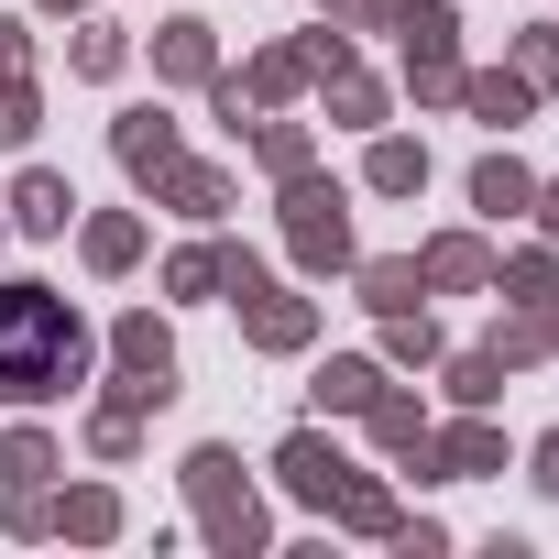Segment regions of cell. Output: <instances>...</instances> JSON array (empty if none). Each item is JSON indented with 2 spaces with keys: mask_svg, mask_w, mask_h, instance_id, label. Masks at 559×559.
<instances>
[{
  "mask_svg": "<svg viewBox=\"0 0 559 559\" xmlns=\"http://www.w3.org/2000/svg\"><path fill=\"white\" fill-rule=\"evenodd\" d=\"M88 362H99V341L56 286H34V274L0 286V406H56L88 384Z\"/></svg>",
  "mask_w": 559,
  "mask_h": 559,
  "instance_id": "obj_1",
  "label": "cell"
},
{
  "mask_svg": "<svg viewBox=\"0 0 559 559\" xmlns=\"http://www.w3.org/2000/svg\"><path fill=\"white\" fill-rule=\"evenodd\" d=\"M274 219H286V252H297V274H319V286H330V274H352V187L341 176H319V165H297L286 187H274Z\"/></svg>",
  "mask_w": 559,
  "mask_h": 559,
  "instance_id": "obj_2",
  "label": "cell"
},
{
  "mask_svg": "<svg viewBox=\"0 0 559 559\" xmlns=\"http://www.w3.org/2000/svg\"><path fill=\"white\" fill-rule=\"evenodd\" d=\"M176 373H187V362H176V330H165L154 308H121V319H110V384L154 417V406H176Z\"/></svg>",
  "mask_w": 559,
  "mask_h": 559,
  "instance_id": "obj_3",
  "label": "cell"
},
{
  "mask_svg": "<svg viewBox=\"0 0 559 559\" xmlns=\"http://www.w3.org/2000/svg\"><path fill=\"white\" fill-rule=\"evenodd\" d=\"M395 34H406V99H417V110H450V99H461V23H450V0L406 12Z\"/></svg>",
  "mask_w": 559,
  "mask_h": 559,
  "instance_id": "obj_4",
  "label": "cell"
},
{
  "mask_svg": "<svg viewBox=\"0 0 559 559\" xmlns=\"http://www.w3.org/2000/svg\"><path fill=\"white\" fill-rule=\"evenodd\" d=\"M230 308H241V341H252V352H274V362H297V352L319 341V297L274 286V274H263V286H241Z\"/></svg>",
  "mask_w": 559,
  "mask_h": 559,
  "instance_id": "obj_5",
  "label": "cell"
},
{
  "mask_svg": "<svg viewBox=\"0 0 559 559\" xmlns=\"http://www.w3.org/2000/svg\"><path fill=\"white\" fill-rule=\"evenodd\" d=\"M274 483H286L308 515H330V504H341V483H352V450H341L330 428H286V439H274Z\"/></svg>",
  "mask_w": 559,
  "mask_h": 559,
  "instance_id": "obj_6",
  "label": "cell"
},
{
  "mask_svg": "<svg viewBox=\"0 0 559 559\" xmlns=\"http://www.w3.org/2000/svg\"><path fill=\"white\" fill-rule=\"evenodd\" d=\"M483 472H504V428H493V406H461L450 428H428L417 483H483Z\"/></svg>",
  "mask_w": 559,
  "mask_h": 559,
  "instance_id": "obj_7",
  "label": "cell"
},
{
  "mask_svg": "<svg viewBox=\"0 0 559 559\" xmlns=\"http://www.w3.org/2000/svg\"><path fill=\"white\" fill-rule=\"evenodd\" d=\"M417 274H428V297H483L493 286V241L483 230H428L417 241Z\"/></svg>",
  "mask_w": 559,
  "mask_h": 559,
  "instance_id": "obj_8",
  "label": "cell"
},
{
  "mask_svg": "<svg viewBox=\"0 0 559 559\" xmlns=\"http://www.w3.org/2000/svg\"><path fill=\"white\" fill-rule=\"evenodd\" d=\"M154 78H165V88H209V78H219V23H198V12L154 23Z\"/></svg>",
  "mask_w": 559,
  "mask_h": 559,
  "instance_id": "obj_9",
  "label": "cell"
},
{
  "mask_svg": "<svg viewBox=\"0 0 559 559\" xmlns=\"http://www.w3.org/2000/svg\"><path fill=\"white\" fill-rule=\"evenodd\" d=\"M110 154H121V176H132V187H154V176L187 154V132H176V121L143 99V110H121V121H110Z\"/></svg>",
  "mask_w": 559,
  "mask_h": 559,
  "instance_id": "obj_10",
  "label": "cell"
},
{
  "mask_svg": "<svg viewBox=\"0 0 559 559\" xmlns=\"http://www.w3.org/2000/svg\"><path fill=\"white\" fill-rule=\"evenodd\" d=\"M362 428H373V450H384V461H406V472H417V461H428V428H439V417H428V406H417V395H406V384L384 373V384H373V406H362Z\"/></svg>",
  "mask_w": 559,
  "mask_h": 559,
  "instance_id": "obj_11",
  "label": "cell"
},
{
  "mask_svg": "<svg viewBox=\"0 0 559 559\" xmlns=\"http://www.w3.org/2000/svg\"><path fill=\"white\" fill-rule=\"evenodd\" d=\"M67 219H78V187H67L56 165H23V176H12V230H23V241H67Z\"/></svg>",
  "mask_w": 559,
  "mask_h": 559,
  "instance_id": "obj_12",
  "label": "cell"
},
{
  "mask_svg": "<svg viewBox=\"0 0 559 559\" xmlns=\"http://www.w3.org/2000/svg\"><path fill=\"white\" fill-rule=\"evenodd\" d=\"M352 297L373 319H395V308H428V274H417V252H352Z\"/></svg>",
  "mask_w": 559,
  "mask_h": 559,
  "instance_id": "obj_13",
  "label": "cell"
},
{
  "mask_svg": "<svg viewBox=\"0 0 559 559\" xmlns=\"http://www.w3.org/2000/svg\"><path fill=\"white\" fill-rule=\"evenodd\" d=\"M461 110H472L483 132H515V121H537V88H526L515 67H461Z\"/></svg>",
  "mask_w": 559,
  "mask_h": 559,
  "instance_id": "obj_14",
  "label": "cell"
},
{
  "mask_svg": "<svg viewBox=\"0 0 559 559\" xmlns=\"http://www.w3.org/2000/svg\"><path fill=\"white\" fill-rule=\"evenodd\" d=\"M154 198H165L176 219H198V230H209V219H230V198H241V187H230V165H187V154H176V165L154 176Z\"/></svg>",
  "mask_w": 559,
  "mask_h": 559,
  "instance_id": "obj_15",
  "label": "cell"
},
{
  "mask_svg": "<svg viewBox=\"0 0 559 559\" xmlns=\"http://www.w3.org/2000/svg\"><path fill=\"white\" fill-rule=\"evenodd\" d=\"M176 483H187V504H198V515H219V504H252V483H241V450H230V439H198V450L176 461Z\"/></svg>",
  "mask_w": 559,
  "mask_h": 559,
  "instance_id": "obj_16",
  "label": "cell"
},
{
  "mask_svg": "<svg viewBox=\"0 0 559 559\" xmlns=\"http://www.w3.org/2000/svg\"><path fill=\"white\" fill-rule=\"evenodd\" d=\"M308 88H319V67H308V34H297V45H263V56L241 67V99H252V110H286V99H308Z\"/></svg>",
  "mask_w": 559,
  "mask_h": 559,
  "instance_id": "obj_17",
  "label": "cell"
},
{
  "mask_svg": "<svg viewBox=\"0 0 559 559\" xmlns=\"http://www.w3.org/2000/svg\"><path fill=\"white\" fill-rule=\"evenodd\" d=\"M78 263L88 274H132L143 263V209H88L78 219Z\"/></svg>",
  "mask_w": 559,
  "mask_h": 559,
  "instance_id": "obj_18",
  "label": "cell"
},
{
  "mask_svg": "<svg viewBox=\"0 0 559 559\" xmlns=\"http://www.w3.org/2000/svg\"><path fill=\"white\" fill-rule=\"evenodd\" d=\"M373 384H384V362H373V352H330V362L308 373V406H319V417H362V406H373Z\"/></svg>",
  "mask_w": 559,
  "mask_h": 559,
  "instance_id": "obj_19",
  "label": "cell"
},
{
  "mask_svg": "<svg viewBox=\"0 0 559 559\" xmlns=\"http://www.w3.org/2000/svg\"><path fill=\"white\" fill-rule=\"evenodd\" d=\"M319 88H330V121H341V132H384V110H395V88H384L362 56H352V67H330Z\"/></svg>",
  "mask_w": 559,
  "mask_h": 559,
  "instance_id": "obj_20",
  "label": "cell"
},
{
  "mask_svg": "<svg viewBox=\"0 0 559 559\" xmlns=\"http://www.w3.org/2000/svg\"><path fill=\"white\" fill-rule=\"evenodd\" d=\"M472 209H483V219H526V209H537V176H526V154H504V143H493V154L472 165Z\"/></svg>",
  "mask_w": 559,
  "mask_h": 559,
  "instance_id": "obj_21",
  "label": "cell"
},
{
  "mask_svg": "<svg viewBox=\"0 0 559 559\" xmlns=\"http://www.w3.org/2000/svg\"><path fill=\"white\" fill-rule=\"evenodd\" d=\"M241 143H252V165H263L274 187H286L297 165H319V132H308V121H286V110H252V132H241Z\"/></svg>",
  "mask_w": 559,
  "mask_h": 559,
  "instance_id": "obj_22",
  "label": "cell"
},
{
  "mask_svg": "<svg viewBox=\"0 0 559 559\" xmlns=\"http://www.w3.org/2000/svg\"><path fill=\"white\" fill-rule=\"evenodd\" d=\"M362 187H373V198H417V187H428V143H417V132H373Z\"/></svg>",
  "mask_w": 559,
  "mask_h": 559,
  "instance_id": "obj_23",
  "label": "cell"
},
{
  "mask_svg": "<svg viewBox=\"0 0 559 559\" xmlns=\"http://www.w3.org/2000/svg\"><path fill=\"white\" fill-rule=\"evenodd\" d=\"M439 352H450V330H439L428 308H395V319H384V352H373V362H384V373H439Z\"/></svg>",
  "mask_w": 559,
  "mask_h": 559,
  "instance_id": "obj_24",
  "label": "cell"
},
{
  "mask_svg": "<svg viewBox=\"0 0 559 559\" xmlns=\"http://www.w3.org/2000/svg\"><path fill=\"white\" fill-rule=\"evenodd\" d=\"M56 537L110 548V537H121V493H110V483H67V493H56Z\"/></svg>",
  "mask_w": 559,
  "mask_h": 559,
  "instance_id": "obj_25",
  "label": "cell"
},
{
  "mask_svg": "<svg viewBox=\"0 0 559 559\" xmlns=\"http://www.w3.org/2000/svg\"><path fill=\"white\" fill-rule=\"evenodd\" d=\"M493 297H504V308H548V297H559V241L504 252V263H493Z\"/></svg>",
  "mask_w": 559,
  "mask_h": 559,
  "instance_id": "obj_26",
  "label": "cell"
},
{
  "mask_svg": "<svg viewBox=\"0 0 559 559\" xmlns=\"http://www.w3.org/2000/svg\"><path fill=\"white\" fill-rule=\"evenodd\" d=\"M395 515H406V504H395V483H373V472H352V483H341V504H330V526H341V537H395Z\"/></svg>",
  "mask_w": 559,
  "mask_h": 559,
  "instance_id": "obj_27",
  "label": "cell"
},
{
  "mask_svg": "<svg viewBox=\"0 0 559 559\" xmlns=\"http://www.w3.org/2000/svg\"><path fill=\"white\" fill-rule=\"evenodd\" d=\"M132 450H143V406H132V395H121V384H110V395H99V406H88V461H110V472H121V461H132Z\"/></svg>",
  "mask_w": 559,
  "mask_h": 559,
  "instance_id": "obj_28",
  "label": "cell"
},
{
  "mask_svg": "<svg viewBox=\"0 0 559 559\" xmlns=\"http://www.w3.org/2000/svg\"><path fill=\"white\" fill-rule=\"evenodd\" d=\"M198 548H219V559H263V548H274V515H263V504H219V515H198Z\"/></svg>",
  "mask_w": 559,
  "mask_h": 559,
  "instance_id": "obj_29",
  "label": "cell"
},
{
  "mask_svg": "<svg viewBox=\"0 0 559 559\" xmlns=\"http://www.w3.org/2000/svg\"><path fill=\"white\" fill-rule=\"evenodd\" d=\"M219 263H230V241H176V252H165V297H176V308L219 297Z\"/></svg>",
  "mask_w": 559,
  "mask_h": 559,
  "instance_id": "obj_30",
  "label": "cell"
},
{
  "mask_svg": "<svg viewBox=\"0 0 559 559\" xmlns=\"http://www.w3.org/2000/svg\"><path fill=\"white\" fill-rule=\"evenodd\" d=\"M56 472H67L56 428H34V417H23V428H0V483H56Z\"/></svg>",
  "mask_w": 559,
  "mask_h": 559,
  "instance_id": "obj_31",
  "label": "cell"
},
{
  "mask_svg": "<svg viewBox=\"0 0 559 559\" xmlns=\"http://www.w3.org/2000/svg\"><path fill=\"white\" fill-rule=\"evenodd\" d=\"M439 384H450V406H504V362L472 341V352H439Z\"/></svg>",
  "mask_w": 559,
  "mask_h": 559,
  "instance_id": "obj_32",
  "label": "cell"
},
{
  "mask_svg": "<svg viewBox=\"0 0 559 559\" xmlns=\"http://www.w3.org/2000/svg\"><path fill=\"white\" fill-rule=\"evenodd\" d=\"M67 34H78V45H67L78 78H121V67H132V34H121V23H67Z\"/></svg>",
  "mask_w": 559,
  "mask_h": 559,
  "instance_id": "obj_33",
  "label": "cell"
},
{
  "mask_svg": "<svg viewBox=\"0 0 559 559\" xmlns=\"http://www.w3.org/2000/svg\"><path fill=\"white\" fill-rule=\"evenodd\" d=\"M483 352H493V362H504V373H526V362H548V319H537V308H504V319H493V341H483Z\"/></svg>",
  "mask_w": 559,
  "mask_h": 559,
  "instance_id": "obj_34",
  "label": "cell"
},
{
  "mask_svg": "<svg viewBox=\"0 0 559 559\" xmlns=\"http://www.w3.org/2000/svg\"><path fill=\"white\" fill-rule=\"evenodd\" d=\"M515 78H526L537 99H559V23H537V34H515Z\"/></svg>",
  "mask_w": 559,
  "mask_h": 559,
  "instance_id": "obj_35",
  "label": "cell"
},
{
  "mask_svg": "<svg viewBox=\"0 0 559 559\" xmlns=\"http://www.w3.org/2000/svg\"><path fill=\"white\" fill-rule=\"evenodd\" d=\"M45 132V99H34V78H12V88H0V154H23Z\"/></svg>",
  "mask_w": 559,
  "mask_h": 559,
  "instance_id": "obj_36",
  "label": "cell"
},
{
  "mask_svg": "<svg viewBox=\"0 0 559 559\" xmlns=\"http://www.w3.org/2000/svg\"><path fill=\"white\" fill-rule=\"evenodd\" d=\"M34 78V12H0V88Z\"/></svg>",
  "mask_w": 559,
  "mask_h": 559,
  "instance_id": "obj_37",
  "label": "cell"
},
{
  "mask_svg": "<svg viewBox=\"0 0 559 559\" xmlns=\"http://www.w3.org/2000/svg\"><path fill=\"white\" fill-rule=\"evenodd\" d=\"M526 483H537V493H559V428H537V450H526Z\"/></svg>",
  "mask_w": 559,
  "mask_h": 559,
  "instance_id": "obj_38",
  "label": "cell"
},
{
  "mask_svg": "<svg viewBox=\"0 0 559 559\" xmlns=\"http://www.w3.org/2000/svg\"><path fill=\"white\" fill-rule=\"evenodd\" d=\"M319 23H341V34H384V23H373V0H319Z\"/></svg>",
  "mask_w": 559,
  "mask_h": 559,
  "instance_id": "obj_39",
  "label": "cell"
},
{
  "mask_svg": "<svg viewBox=\"0 0 559 559\" xmlns=\"http://www.w3.org/2000/svg\"><path fill=\"white\" fill-rule=\"evenodd\" d=\"M526 219H537V241H559V176H537V209Z\"/></svg>",
  "mask_w": 559,
  "mask_h": 559,
  "instance_id": "obj_40",
  "label": "cell"
},
{
  "mask_svg": "<svg viewBox=\"0 0 559 559\" xmlns=\"http://www.w3.org/2000/svg\"><path fill=\"white\" fill-rule=\"evenodd\" d=\"M406 12H428V0H373V23H384V34H395V23H406Z\"/></svg>",
  "mask_w": 559,
  "mask_h": 559,
  "instance_id": "obj_41",
  "label": "cell"
},
{
  "mask_svg": "<svg viewBox=\"0 0 559 559\" xmlns=\"http://www.w3.org/2000/svg\"><path fill=\"white\" fill-rule=\"evenodd\" d=\"M88 12V0H34V23H78Z\"/></svg>",
  "mask_w": 559,
  "mask_h": 559,
  "instance_id": "obj_42",
  "label": "cell"
},
{
  "mask_svg": "<svg viewBox=\"0 0 559 559\" xmlns=\"http://www.w3.org/2000/svg\"><path fill=\"white\" fill-rule=\"evenodd\" d=\"M537 319H548V352H559V297H548V308H537Z\"/></svg>",
  "mask_w": 559,
  "mask_h": 559,
  "instance_id": "obj_43",
  "label": "cell"
}]
</instances>
